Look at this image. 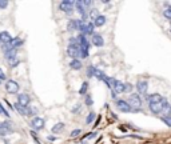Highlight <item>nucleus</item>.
<instances>
[{"label": "nucleus", "instance_id": "1", "mask_svg": "<svg viewBox=\"0 0 171 144\" xmlns=\"http://www.w3.org/2000/svg\"><path fill=\"white\" fill-rule=\"evenodd\" d=\"M128 104L131 106L132 108V111H135L138 112L140 110V107H142V99H140V95L139 94H130V98H128Z\"/></svg>", "mask_w": 171, "mask_h": 144}, {"label": "nucleus", "instance_id": "2", "mask_svg": "<svg viewBox=\"0 0 171 144\" xmlns=\"http://www.w3.org/2000/svg\"><path fill=\"white\" fill-rule=\"evenodd\" d=\"M115 106H116L118 110H119L120 112H123V114H128V112H132V108H131V106L128 104L127 100L116 99V100H115Z\"/></svg>", "mask_w": 171, "mask_h": 144}, {"label": "nucleus", "instance_id": "3", "mask_svg": "<svg viewBox=\"0 0 171 144\" xmlns=\"http://www.w3.org/2000/svg\"><path fill=\"white\" fill-rule=\"evenodd\" d=\"M74 8H75V3L70 2V0H64V2H60L59 4V10L63 11L67 15H71L74 12Z\"/></svg>", "mask_w": 171, "mask_h": 144}, {"label": "nucleus", "instance_id": "4", "mask_svg": "<svg viewBox=\"0 0 171 144\" xmlns=\"http://www.w3.org/2000/svg\"><path fill=\"white\" fill-rule=\"evenodd\" d=\"M44 126H46V120L43 118H40V116H35L31 120V127L34 131H42L44 130Z\"/></svg>", "mask_w": 171, "mask_h": 144}, {"label": "nucleus", "instance_id": "5", "mask_svg": "<svg viewBox=\"0 0 171 144\" xmlns=\"http://www.w3.org/2000/svg\"><path fill=\"white\" fill-rule=\"evenodd\" d=\"M19 83L15 82V80H7L6 83V91L8 92V94H18L19 92Z\"/></svg>", "mask_w": 171, "mask_h": 144}, {"label": "nucleus", "instance_id": "6", "mask_svg": "<svg viewBox=\"0 0 171 144\" xmlns=\"http://www.w3.org/2000/svg\"><path fill=\"white\" fill-rule=\"evenodd\" d=\"M67 56H70L71 59H78L80 56V47L79 46H68Z\"/></svg>", "mask_w": 171, "mask_h": 144}, {"label": "nucleus", "instance_id": "7", "mask_svg": "<svg viewBox=\"0 0 171 144\" xmlns=\"http://www.w3.org/2000/svg\"><path fill=\"white\" fill-rule=\"evenodd\" d=\"M11 123L10 122H2L0 123V136H6L8 134L14 132V128H11Z\"/></svg>", "mask_w": 171, "mask_h": 144}, {"label": "nucleus", "instance_id": "8", "mask_svg": "<svg viewBox=\"0 0 171 144\" xmlns=\"http://www.w3.org/2000/svg\"><path fill=\"white\" fill-rule=\"evenodd\" d=\"M16 99H18L16 103H19L20 106H23V107H28L31 103V98L28 94H19V95H16Z\"/></svg>", "mask_w": 171, "mask_h": 144}, {"label": "nucleus", "instance_id": "9", "mask_svg": "<svg viewBox=\"0 0 171 144\" xmlns=\"http://www.w3.org/2000/svg\"><path fill=\"white\" fill-rule=\"evenodd\" d=\"M80 19H70L67 23V31L68 32H74V31H79V26H80Z\"/></svg>", "mask_w": 171, "mask_h": 144}, {"label": "nucleus", "instance_id": "10", "mask_svg": "<svg viewBox=\"0 0 171 144\" xmlns=\"http://www.w3.org/2000/svg\"><path fill=\"white\" fill-rule=\"evenodd\" d=\"M146 100L148 102V104H156V103H162L165 100V98L161 94H151L146 96Z\"/></svg>", "mask_w": 171, "mask_h": 144}, {"label": "nucleus", "instance_id": "11", "mask_svg": "<svg viewBox=\"0 0 171 144\" xmlns=\"http://www.w3.org/2000/svg\"><path fill=\"white\" fill-rule=\"evenodd\" d=\"M135 87L138 90V94H140V95H146L148 91V83L146 82V80H138Z\"/></svg>", "mask_w": 171, "mask_h": 144}, {"label": "nucleus", "instance_id": "12", "mask_svg": "<svg viewBox=\"0 0 171 144\" xmlns=\"http://www.w3.org/2000/svg\"><path fill=\"white\" fill-rule=\"evenodd\" d=\"M11 40H12V36L10 35V32L7 31L0 32V46H7V44H10Z\"/></svg>", "mask_w": 171, "mask_h": 144}, {"label": "nucleus", "instance_id": "13", "mask_svg": "<svg viewBox=\"0 0 171 144\" xmlns=\"http://www.w3.org/2000/svg\"><path fill=\"white\" fill-rule=\"evenodd\" d=\"M91 42L95 47H103L104 46V39H103V36L99 35V34H94Z\"/></svg>", "mask_w": 171, "mask_h": 144}, {"label": "nucleus", "instance_id": "14", "mask_svg": "<svg viewBox=\"0 0 171 144\" xmlns=\"http://www.w3.org/2000/svg\"><path fill=\"white\" fill-rule=\"evenodd\" d=\"M111 90H112V92H115V94H122V92H124V83H122L120 80L115 79Z\"/></svg>", "mask_w": 171, "mask_h": 144}, {"label": "nucleus", "instance_id": "15", "mask_svg": "<svg viewBox=\"0 0 171 144\" xmlns=\"http://www.w3.org/2000/svg\"><path fill=\"white\" fill-rule=\"evenodd\" d=\"M78 43H79V47L80 48H84V50H88V48H90V42H88L87 36L79 35L78 36Z\"/></svg>", "mask_w": 171, "mask_h": 144}, {"label": "nucleus", "instance_id": "16", "mask_svg": "<svg viewBox=\"0 0 171 144\" xmlns=\"http://www.w3.org/2000/svg\"><path fill=\"white\" fill-rule=\"evenodd\" d=\"M150 112L152 115H159L162 114V103H156V104H148Z\"/></svg>", "mask_w": 171, "mask_h": 144}, {"label": "nucleus", "instance_id": "17", "mask_svg": "<svg viewBox=\"0 0 171 144\" xmlns=\"http://www.w3.org/2000/svg\"><path fill=\"white\" fill-rule=\"evenodd\" d=\"M162 114L165 116H171V106L166 99L162 102Z\"/></svg>", "mask_w": 171, "mask_h": 144}, {"label": "nucleus", "instance_id": "18", "mask_svg": "<svg viewBox=\"0 0 171 144\" xmlns=\"http://www.w3.org/2000/svg\"><path fill=\"white\" fill-rule=\"evenodd\" d=\"M14 108H15L16 111H18L19 115H22V116H30V115H28V107H23V106H20L19 103H15L14 104Z\"/></svg>", "mask_w": 171, "mask_h": 144}, {"label": "nucleus", "instance_id": "19", "mask_svg": "<svg viewBox=\"0 0 171 144\" xmlns=\"http://www.w3.org/2000/svg\"><path fill=\"white\" fill-rule=\"evenodd\" d=\"M82 67H83V63H82V60H79V59H72L70 62V68H71V70L79 71V70H82Z\"/></svg>", "mask_w": 171, "mask_h": 144}, {"label": "nucleus", "instance_id": "20", "mask_svg": "<svg viewBox=\"0 0 171 144\" xmlns=\"http://www.w3.org/2000/svg\"><path fill=\"white\" fill-rule=\"evenodd\" d=\"M23 44V39L22 38H12V40L10 42V48H12V50H18V47H20Z\"/></svg>", "mask_w": 171, "mask_h": 144}, {"label": "nucleus", "instance_id": "21", "mask_svg": "<svg viewBox=\"0 0 171 144\" xmlns=\"http://www.w3.org/2000/svg\"><path fill=\"white\" fill-rule=\"evenodd\" d=\"M106 22H107V18H106L104 15H99L92 23H94V26H95V27H103L106 24Z\"/></svg>", "mask_w": 171, "mask_h": 144}, {"label": "nucleus", "instance_id": "22", "mask_svg": "<svg viewBox=\"0 0 171 144\" xmlns=\"http://www.w3.org/2000/svg\"><path fill=\"white\" fill-rule=\"evenodd\" d=\"M64 128H66V124L64 123H56L54 124V127L51 128V132L52 134H60V132H63L64 131Z\"/></svg>", "mask_w": 171, "mask_h": 144}, {"label": "nucleus", "instance_id": "23", "mask_svg": "<svg viewBox=\"0 0 171 144\" xmlns=\"http://www.w3.org/2000/svg\"><path fill=\"white\" fill-rule=\"evenodd\" d=\"M16 56H18V50H8V51H6L4 52V58H6L8 62H11L12 59H16Z\"/></svg>", "mask_w": 171, "mask_h": 144}, {"label": "nucleus", "instance_id": "24", "mask_svg": "<svg viewBox=\"0 0 171 144\" xmlns=\"http://www.w3.org/2000/svg\"><path fill=\"white\" fill-rule=\"evenodd\" d=\"M94 30H95V26H94V23H87V27H86V34L84 36H92L95 32H94Z\"/></svg>", "mask_w": 171, "mask_h": 144}, {"label": "nucleus", "instance_id": "25", "mask_svg": "<svg viewBox=\"0 0 171 144\" xmlns=\"http://www.w3.org/2000/svg\"><path fill=\"white\" fill-rule=\"evenodd\" d=\"M75 7H76V11H78L79 14H80V16L84 15L86 12H87V10H86V7L83 6V3L80 2V0H79V2H75Z\"/></svg>", "mask_w": 171, "mask_h": 144}, {"label": "nucleus", "instance_id": "26", "mask_svg": "<svg viewBox=\"0 0 171 144\" xmlns=\"http://www.w3.org/2000/svg\"><path fill=\"white\" fill-rule=\"evenodd\" d=\"M88 86H90L88 82H83L82 83V87H80V90H79V94L80 95H84V96L87 95L88 94V92H87L88 91Z\"/></svg>", "mask_w": 171, "mask_h": 144}, {"label": "nucleus", "instance_id": "27", "mask_svg": "<svg viewBox=\"0 0 171 144\" xmlns=\"http://www.w3.org/2000/svg\"><path fill=\"white\" fill-rule=\"evenodd\" d=\"M84 104H86V107H91L92 104H94V100H92L91 94H87V95L84 96Z\"/></svg>", "mask_w": 171, "mask_h": 144}, {"label": "nucleus", "instance_id": "28", "mask_svg": "<svg viewBox=\"0 0 171 144\" xmlns=\"http://www.w3.org/2000/svg\"><path fill=\"white\" fill-rule=\"evenodd\" d=\"M88 18H91L92 20H95L98 16H99V12H98L96 8H91V10H88Z\"/></svg>", "mask_w": 171, "mask_h": 144}, {"label": "nucleus", "instance_id": "29", "mask_svg": "<svg viewBox=\"0 0 171 144\" xmlns=\"http://www.w3.org/2000/svg\"><path fill=\"white\" fill-rule=\"evenodd\" d=\"M95 118H96V114H95V112H90L88 116L86 118V124H91L94 120H95Z\"/></svg>", "mask_w": 171, "mask_h": 144}, {"label": "nucleus", "instance_id": "30", "mask_svg": "<svg viewBox=\"0 0 171 144\" xmlns=\"http://www.w3.org/2000/svg\"><path fill=\"white\" fill-rule=\"evenodd\" d=\"M95 71H96V67L95 66H88L87 67V71H86V72H87L88 78H92V76L95 75Z\"/></svg>", "mask_w": 171, "mask_h": 144}, {"label": "nucleus", "instance_id": "31", "mask_svg": "<svg viewBox=\"0 0 171 144\" xmlns=\"http://www.w3.org/2000/svg\"><path fill=\"white\" fill-rule=\"evenodd\" d=\"M94 76H95L96 79H99V80H104V79H106V74H104L103 71L98 70V68H96V71H95V75H94Z\"/></svg>", "mask_w": 171, "mask_h": 144}, {"label": "nucleus", "instance_id": "32", "mask_svg": "<svg viewBox=\"0 0 171 144\" xmlns=\"http://www.w3.org/2000/svg\"><path fill=\"white\" fill-rule=\"evenodd\" d=\"M163 16H165V18H167L169 20H171V7L170 6H167L163 10Z\"/></svg>", "mask_w": 171, "mask_h": 144}, {"label": "nucleus", "instance_id": "33", "mask_svg": "<svg viewBox=\"0 0 171 144\" xmlns=\"http://www.w3.org/2000/svg\"><path fill=\"white\" fill-rule=\"evenodd\" d=\"M161 120L163 122L167 127H171V116H162Z\"/></svg>", "mask_w": 171, "mask_h": 144}, {"label": "nucleus", "instance_id": "34", "mask_svg": "<svg viewBox=\"0 0 171 144\" xmlns=\"http://www.w3.org/2000/svg\"><path fill=\"white\" fill-rule=\"evenodd\" d=\"M8 64H10L11 68H15V67H18L19 64H20V60H19L18 58H16V59H12L11 62H8Z\"/></svg>", "mask_w": 171, "mask_h": 144}, {"label": "nucleus", "instance_id": "35", "mask_svg": "<svg viewBox=\"0 0 171 144\" xmlns=\"http://www.w3.org/2000/svg\"><path fill=\"white\" fill-rule=\"evenodd\" d=\"M88 56H90L88 50H84V48H80V58H82V59H87Z\"/></svg>", "mask_w": 171, "mask_h": 144}, {"label": "nucleus", "instance_id": "36", "mask_svg": "<svg viewBox=\"0 0 171 144\" xmlns=\"http://www.w3.org/2000/svg\"><path fill=\"white\" fill-rule=\"evenodd\" d=\"M68 46H79V43H78V38H70L68 39Z\"/></svg>", "mask_w": 171, "mask_h": 144}, {"label": "nucleus", "instance_id": "37", "mask_svg": "<svg viewBox=\"0 0 171 144\" xmlns=\"http://www.w3.org/2000/svg\"><path fill=\"white\" fill-rule=\"evenodd\" d=\"M30 134H31L32 138H34V140L36 142V144H40V140H39V138H38V134H36V131L31 130V131H30Z\"/></svg>", "mask_w": 171, "mask_h": 144}, {"label": "nucleus", "instance_id": "38", "mask_svg": "<svg viewBox=\"0 0 171 144\" xmlns=\"http://www.w3.org/2000/svg\"><path fill=\"white\" fill-rule=\"evenodd\" d=\"M71 111H72V114H80V111H82V106H80V104H76Z\"/></svg>", "mask_w": 171, "mask_h": 144}, {"label": "nucleus", "instance_id": "39", "mask_svg": "<svg viewBox=\"0 0 171 144\" xmlns=\"http://www.w3.org/2000/svg\"><path fill=\"white\" fill-rule=\"evenodd\" d=\"M80 134H82V130H74V131H71L70 136L71 138H76V136H79Z\"/></svg>", "mask_w": 171, "mask_h": 144}, {"label": "nucleus", "instance_id": "40", "mask_svg": "<svg viewBox=\"0 0 171 144\" xmlns=\"http://www.w3.org/2000/svg\"><path fill=\"white\" fill-rule=\"evenodd\" d=\"M132 84H130V83H124V92H131L132 91Z\"/></svg>", "mask_w": 171, "mask_h": 144}, {"label": "nucleus", "instance_id": "41", "mask_svg": "<svg viewBox=\"0 0 171 144\" xmlns=\"http://www.w3.org/2000/svg\"><path fill=\"white\" fill-rule=\"evenodd\" d=\"M0 114H3L4 116H7V118H10V114H8V112L4 110V107H3V104L0 103Z\"/></svg>", "mask_w": 171, "mask_h": 144}, {"label": "nucleus", "instance_id": "42", "mask_svg": "<svg viewBox=\"0 0 171 144\" xmlns=\"http://www.w3.org/2000/svg\"><path fill=\"white\" fill-rule=\"evenodd\" d=\"M7 7H8V2H6V0H0V10H6Z\"/></svg>", "mask_w": 171, "mask_h": 144}, {"label": "nucleus", "instance_id": "43", "mask_svg": "<svg viewBox=\"0 0 171 144\" xmlns=\"http://www.w3.org/2000/svg\"><path fill=\"white\" fill-rule=\"evenodd\" d=\"M47 140H48V142H56V140H58V138H56L55 135H48L47 136Z\"/></svg>", "mask_w": 171, "mask_h": 144}, {"label": "nucleus", "instance_id": "44", "mask_svg": "<svg viewBox=\"0 0 171 144\" xmlns=\"http://www.w3.org/2000/svg\"><path fill=\"white\" fill-rule=\"evenodd\" d=\"M0 80H2V82H4V80H6V74L3 72L2 68H0Z\"/></svg>", "mask_w": 171, "mask_h": 144}, {"label": "nucleus", "instance_id": "45", "mask_svg": "<svg viewBox=\"0 0 171 144\" xmlns=\"http://www.w3.org/2000/svg\"><path fill=\"white\" fill-rule=\"evenodd\" d=\"M4 102H6V103H7V106H8V108H10V110H11V111H14V110H15V108H14V106H12V104H11L10 102H8V100H4Z\"/></svg>", "mask_w": 171, "mask_h": 144}, {"label": "nucleus", "instance_id": "46", "mask_svg": "<svg viewBox=\"0 0 171 144\" xmlns=\"http://www.w3.org/2000/svg\"><path fill=\"white\" fill-rule=\"evenodd\" d=\"M96 136V132H91V134H87V138L88 139H92V138H95Z\"/></svg>", "mask_w": 171, "mask_h": 144}, {"label": "nucleus", "instance_id": "47", "mask_svg": "<svg viewBox=\"0 0 171 144\" xmlns=\"http://www.w3.org/2000/svg\"><path fill=\"white\" fill-rule=\"evenodd\" d=\"M111 96H112V99H115V100H116V94H115V92H112Z\"/></svg>", "mask_w": 171, "mask_h": 144}, {"label": "nucleus", "instance_id": "48", "mask_svg": "<svg viewBox=\"0 0 171 144\" xmlns=\"http://www.w3.org/2000/svg\"><path fill=\"white\" fill-rule=\"evenodd\" d=\"M82 144H87V143H86V142H82Z\"/></svg>", "mask_w": 171, "mask_h": 144}, {"label": "nucleus", "instance_id": "49", "mask_svg": "<svg viewBox=\"0 0 171 144\" xmlns=\"http://www.w3.org/2000/svg\"><path fill=\"white\" fill-rule=\"evenodd\" d=\"M2 83H3V82H2V80H0V84H2Z\"/></svg>", "mask_w": 171, "mask_h": 144}, {"label": "nucleus", "instance_id": "50", "mask_svg": "<svg viewBox=\"0 0 171 144\" xmlns=\"http://www.w3.org/2000/svg\"><path fill=\"white\" fill-rule=\"evenodd\" d=\"M170 24H171V20H170Z\"/></svg>", "mask_w": 171, "mask_h": 144}, {"label": "nucleus", "instance_id": "51", "mask_svg": "<svg viewBox=\"0 0 171 144\" xmlns=\"http://www.w3.org/2000/svg\"><path fill=\"white\" fill-rule=\"evenodd\" d=\"M170 32H171V30H170Z\"/></svg>", "mask_w": 171, "mask_h": 144}]
</instances>
